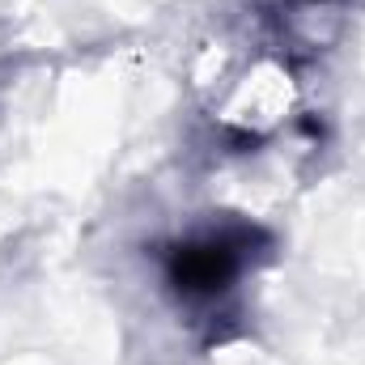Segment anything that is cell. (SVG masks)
Instances as JSON below:
<instances>
[{"instance_id": "obj_1", "label": "cell", "mask_w": 365, "mask_h": 365, "mask_svg": "<svg viewBox=\"0 0 365 365\" xmlns=\"http://www.w3.org/2000/svg\"><path fill=\"white\" fill-rule=\"evenodd\" d=\"M284 106H289V81H284L280 73H264V77H255L251 86H242L238 102H234L238 119H242V123H255V128L280 119Z\"/></svg>"}]
</instances>
